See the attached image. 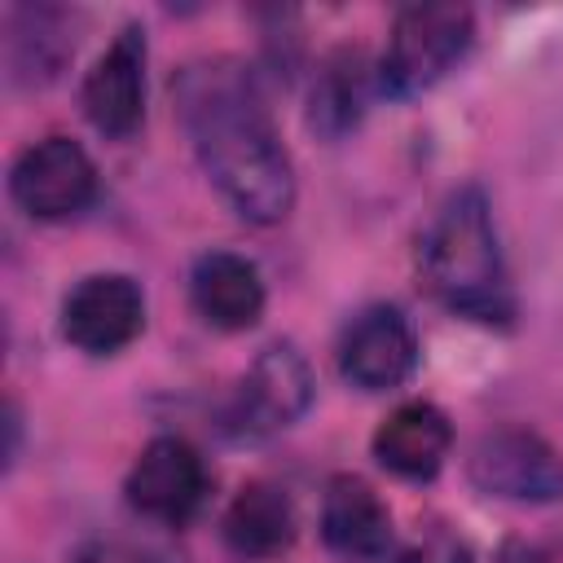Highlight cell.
Listing matches in <instances>:
<instances>
[{
	"label": "cell",
	"mask_w": 563,
	"mask_h": 563,
	"mask_svg": "<svg viewBox=\"0 0 563 563\" xmlns=\"http://www.w3.org/2000/svg\"><path fill=\"white\" fill-rule=\"evenodd\" d=\"M75 53L70 18L66 9L53 4H22L9 13V35H4V57L13 84H48L62 75L66 57Z\"/></svg>",
	"instance_id": "obj_14"
},
{
	"label": "cell",
	"mask_w": 563,
	"mask_h": 563,
	"mask_svg": "<svg viewBox=\"0 0 563 563\" xmlns=\"http://www.w3.org/2000/svg\"><path fill=\"white\" fill-rule=\"evenodd\" d=\"M145 62H150L145 31L136 22H128L101 48L92 70L84 75L79 106H84L88 123L101 136L123 141V136H132L141 128V119H145Z\"/></svg>",
	"instance_id": "obj_10"
},
{
	"label": "cell",
	"mask_w": 563,
	"mask_h": 563,
	"mask_svg": "<svg viewBox=\"0 0 563 563\" xmlns=\"http://www.w3.org/2000/svg\"><path fill=\"white\" fill-rule=\"evenodd\" d=\"M189 299L194 312L216 325V330H251L264 317V277L255 268V260L238 255V251H207L194 260L189 273Z\"/></svg>",
	"instance_id": "obj_12"
},
{
	"label": "cell",
	"mask_w": 563,
	"mask_h": 563,
	"mask_svg": "<svg viewBox=\"0 0 563 563\" xmlns=\"http://www.w3.org/2000/svg\"><path fill=\"white\" fill-rule=\"evenodd\" d=\"M405 563H471V550L457 541V537H431V541H422V550H413V554H405Z\"/></svg>",
	"instance_id": "obj_17"
},
{
	"label": "cell",
	"mask_w": 563,
	"mask_h": 563,
	"mask_svg": "<svg viewBox=\"0 0 563 563\" xmlns=\"http://www.w3.org/2000/svg\"><path fill=\"white\" fill-rule=\"evenodd\" d=\"M123 493L136 515L154 523H185L207 497V462L185 435H154L136 453Z\"/></svg>",
	"instance_id": "obj_8"
},
{
	"label": "cell",
	"mask_w": 563,
	"mask_h": 563,
	"mask_svg": "<svg viewBox=\"0 0 563 563\" xmlns=\"http://www.w3.org/2000/svg\"><path fill=\"white\" fill-rule=\"evenodd\" d=\"M317 396L312 365L295 343H268L238 383L233 422L246 435H273L295 427Z\"/></svg>",
	"instance_id": "obj_9"
},
{
	"label": "cell",
	"mask_w": 563,
	"mask_h": 563,
	"mask_svg": "<svg viewBox=\"0 0 563 563\" xmlns=\"http://www.w3.org/2000/svg\"><path fill=\"white\" fill-rule=\"evenodd\" d=\"M453 449V427L431 400H405L396 405L369 435V453L383 471L409 484H427L440 475L444 457Z\"/></svg>",
	"instance_id": "obj_11"
},
{
	"label": "cell",
	"mask_w": 563,
	"mask_h": 563,
	"mask_svg": "<svg viewBox=\"0 0 563 563\" xmlns=\"http://www.w3.org/2000/svg\"><path fill=\"white\" fill-rule=\"evenodd\" d=\"M224 545L242 559H273L295 541V506L277 484H242L220 519Z\"/></svg>",
	"instance_id": "obj_15"
},
{
	"label": "cell",
	"mask_w": 563,
	"mask_h": 563,
	"mask_svg": "<svg viewBox=\"0 0 563 563\" xmlns=\"http://www.w3.org/2000/svg\"><path fill=\"white\" fill-rule=\"evenodd\" d=\"M422 273L431 295L457 317H471L484 325H506L515 317L497 224L479 185L453 189L431 216L422 238Z\"/></svg>",
	"instance_id": "obj_2"
},
{
	"label": "cell",
	"mask_w": 563,
	"mask_h": 563,
	"mask_svg": "<svg viewBox=\"0 0 563 563\" xmlns=\"http://www.w3.org/2000/svg\"><path fill=\"white\" fill-rule=\"evenodd\" d=\"M471 40H475V18L466 4L400 9L378 62V88L400 101L422 97L471 53Z\"/></svg>",
	"instance_id": "obj_3"
},
{
	"label": "cell",
	"mask_w": 563,
	"mask_h": 563,
	"mask_svg": "<svg viewBox=\"0 0 563 563\" xmlns=\"http://www.w3.org/2000/svg\"><path fill=\"white\" fill-rule=\"evenodd\" d=\"M145 330V295L128 273H88L62 299V339L88 356H114Z\"/></svg>",
	"instance_id": "obj_6"
},
{
	"label": "cell",
	"mask_w": 563,
	"mask_h": 563,
	"mask_svg": "<svg viewBox=\"0 0 563 563\" xmlns=\"http://www.w3.org/2000/svg\"><path fill=\"white\" fill-rule=\"evenodd\" d=\"M180 123L216 194L251 224H277L295 207V167L255 75L233 57H202L176 75Z\"/></svg>",
	"instance_id": "obj_1"
},
{
	"label": "cell",
	"mask_w": 563,
	"mask_h": 563,
	"mask_svg": "<svg viewBox=\"0 0 563 563\" xmlns=\"http://www.w3.org/2000/svg\"><path fill=\"white\" fill-rule=\"evenodd\" d=\"M97 194V163L75 136H44L9 167V198L31 220H66Z\"/></svg>",
	"instance_id": "obj_5"
},
{
	"label": "cell",
	"mask_w": 563,
	"mask_h": 563,
	"mask_svg": "<svg viewBox=\"0 0 563 563\" xmlns=\"http://www.w3.org/2000/svg\"><path fill=\"white\" fill-rule=\"evenodd\" d=\"M321 537L343 559H383L391 550V510L365 479L334 475L321 497Z\"/></svg>",
	"instance_id": "obj_13"
},
{
	"label": "cell",
	"mask_w": 563,
	"mask_h": 563,
	"mask_svg": "<svg viewBox=\"0 0 563 563\" xmlns=\"http://www.w3.org/2000/svg\"><path fill=\"white\" fill-rule=\"evenodd\" d=\"M418 369V330L396 303L361 308L339 334V374L356 391H391Z\"/></svg>",
	"instance_id": "obj_7"
},
{
	"label": "cell",
	"mask_w": 563,
	"mask_h": 563,
	"mask_svg": "<svg viewBox=\"0 0 563 563\" xmlns=\"http://www.w3.org/2000/svg\"><path fill=\"white\" fill-rule=\"evenodd\" d=\"M369 106V66L356 48H334L308 88V128L321 141H343L356 132Z\"/></svg>",
	"instance_id": "obj_16"
},
{
	"label": "cell",
	"mask_w": 563,
	"mask_h": 563,
	"mask_svg": "<svg viewBox=\"0 0 563 563\" xmlns=\"http://www.w3.org/2000/svg\"><path fill=\"white\" fill-rule=\"evenodd\" d=\"M466 475L484 497L515 506L563 501V453L532 427L484 431L466 453Z\"/></svg>",
	"instance_id": "obj_4"
}]
</instances>
